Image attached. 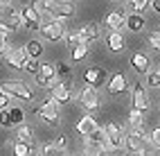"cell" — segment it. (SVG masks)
<instances>
[{
  "instance_id": "obj_18",
  "label": "cell",
  "mask_w": 160,
  "mask_h": 156,
  "mask_svg": "<svg viewBox=\"0 0 160 156\" xmlns=\"http://www.w3.org/2000/svg\"><path fill=\"white\" fill-rule=\"evenodd\" d=\"M131 66H133V70L138 75H147V72L151 70V59H149V55H144V52H135L131 57Z\"/></svg>"
},
{
  "instance_id": "obj_33",
  "label": "cell",
  "mask_w": 160,
  "mask_h": 156,
  "mask_svg": "<svg viewBox=\"0 0 160 156\" xmlns=\"http://www.w3.org/2000/svg\"><path fill=\"white\" fill-rule=\"evenodd\" d=\"M0 127L14 129V127H12V118H9V109H2V111H0Z\"/></svg>"
},
{
  "instance_id": "obj_15",
  "label": "cell",
  "mask_w": 160,
  "mask_h": 156,
  "mask_svg": "<svg viewBox=\"0 0 160 156\" xmlns=\"http://www.w3.org/2000/svg\"><path fill=\"white\" fill-rule=\"evenodd\" d=\"M129 91V79L122 72H115L108 79V95H122V93Z\"/></svg>"
},
{
  "instance_id": "obj_25",
  "label": "cell",
  "mask_w": 160,
  "mask_h": 156,
  "mask_svg": "<svg viewBox=\"0 0 160 156\" xmlns=\"http://www.w3.org/2000/svg\"><path fill=\"white\" fill-rule=\"evenodd\" d=\"M12 152H14V156H32V154H34V145L16 140V143L12 145Z\"/></svg>"
},
{
  "instance_id": "obj_42",
  "label": "cell",
  "mask_w": 160,
  "mask_h": 156,
  "mask_svg": "<svg viewBox=\"0 0 160 156\" xmlns=\"http://www.w3.org/2000/svg\"><path fill=\"white\" fill-rule=\"evenodd\" d=\"M149 7H151L156 14H160V0H151V3H149Z\"/></svg>"
},
{
  "instance_id": "obj_36",
  "label": "cell",
  "mask_w": 160,
  "mask_h": 156,
  "mask_svg": "<svg viewBox=\"0 0 160 156\" xmlns=\"http://www.w3.org/2000/svg\"><path fill=\"white\" fill-rule=\"evenodd\" d=\"M70 55H72V61H81L83 57H86V55H88V48H86V45H79L77 50H72V52H70Z\"/></svg>"
},
{
  "instance_id": "obj_27",
  "label": "cell",
  "mask_w": 160,
  "mask_h": 156,
  "mask_svg": "<svg viewBox=\"0 0 160 156\" xmlns=\"http://www.w3.org/2000/svg\"><path fill=\"white\" fill-rule=\"evenodd\" d=\"M9 118H12V127H20V124L25 122V109L23 107L9 109Z\"/></svg>"
},
{
  "instance_id": "obj_3",
  "label": "cell",
  "mask_w": 160,
  "mask_h": 156,
  "mask_svg": "<svg viewBox=\"0 0 160 156\" xmlns=\"http://www.w3.org/2000/svg\"><path fill=\"white\" fill-rule=\"evenodd\" d=\"M147 145H151V133H147L144 129H131L126 131V138H124V149L131 152V154H142L147 152Z\"/></svg>"
},
{
  "instance_id": "obj_35",
  "label": "cell",
  "mask_w": 160,
  "mask_h": 156,
  "mask_svg": "<svg viewBox=\"0 0 160 156\" xmlns=\"http://www.w3.org/2000/svg\"><path fill=\"white\" fill-rule=\"evenodd\" d=\"M7 50H9V34L0 27V55H5Z\"/></svg>"
},
{
  "instance_id": "obj_7",
  "label": "cell",
  "mask_w": 160,
  "mask_h": 156,
  "mask_svg": "<svg viewBox=\"0 0 160 156\" xmlns=\"http://www.w3.org/2000/svg\"><path fill=\"white\" fill-rule=\"evenodd\" d=\"M104 131H106V149H117L122 152L124 149V138H126V131L122 124L117 122H106L104 124Z\"/></svg>"
},
{
  "instance_id": "obj_1",
  "label": "cell",
  "mask_w": 160,
  "mask_h": 156,
  "mask_svg": "<svg viewBox=\"0 0 160 156\" xmlns=\"http://www.w3.org/2000/svg\"><path fill=\"white\" fill-rule=\"evenodd\" d=\"M36 12H45L50 16V20H57V23H63L66 25L68 20L74 18L77 14V5L74 3H52V0H36L34 5Z\"/></svg>"
},
{
  "instance_id": "obj_43",
  "label": "cell",
  "mask_w": 160,
  "mask_h": 156,
  "mask_svg": "<svg viewBox=\"0 0 160 156\" xmlns=\"http://www.w3.org/2000/svg\"><path fill=\"white\" fill-rule=\"evenodd\" d=\"M138 156H158L156 152H151V149H147V152H142V154H138Z\"/></svg>"
},
{
  "instance_id": "obj_45",
  "label": "cell",
  "mask_w": 160,
  "mask_h": 156,
  "mask_svg": "<svg viewBox=\"0 0 160 156\" xmlns=\"http://www.w3.org/2000/svg\"><path fill=\"white\" fill-rule=\"evenodd\" d=\"M34 156H38V154H34Z\"/></svg>"
},
{
  "instance_id": "obj_17",
  "label": "cell",
  "mask_w": 160,
  "mask_h": 156,
  "mask_svg": "<svg viewBox=\"0 0 160 156\" xmlns=\"http://www.w3.org/2000/svg\"><path fill=\"white\" fill-rule=\"evenodd\" d=\"M104 23L111 32H122V29H126V16L122 12H108L104 18Z\"/></svg>"
},
{
  "instance_id": "obj_44",
  "label": "cell",
  "mask_w": 160,
  "mask_h": 156,
  "mask_svg": "<svg viewBox=\"0 0 160 156\" xmlns=\"http://www.w3.org/2000/svg\"><path fill=\"white\" fill-rule=\"evenodd\" d=\"M79 156H92V154H86V152H81V154H79Z\"/></svg>"
},
{
  "instance_id": "obj_4",
  "label": "cell",
  "mask_w": 160,
  "mask_h": 156,
  "mask_svg": "<svg viewBox=\"0 0 160 156\" xmlns=\"http://www.w3.org/2000/svg\"><path fill=\"white\" fill-rule=\"evenodd\" d=\"M0 91L7 93L12 100H20V102H32L34 100V91L20 79H5L2 84H0Z\"/></svg>"
},
{
  "instance_id": "obj_24",
  "label": "cell",
  "mask_w": 160,
  "mask_h": 156,
  "mask_svg": "<svg viewBox=\"0 0 160 156\" xmlns=\"http://www.w3.org/2000/svg\"><path fill=\"white\" fill-rule=\"evenodd\" d=\"M16 140L34 145V129H32L29 124H20V127H18V131H16Z\"/></svg>"
},
{
  "instance_id": "obj_32",
  "label": "cell",
  "mask_w": 160,
  "mask_h": 156,
  "mask_svg": "<svg viewBox=\"0 0 160 156\" xmlns=\"http://www.w3.org/2000/svg\"><path fill=\"white\" fill-rule=\"evenodd\" d=\"M147 43L151 45L153 50H160V29H158V32H149L147 34Z\"/></svg>"
},
{
  "instance_id": "obj_29",
  "label": "cell",
  "mask_w": 160,
  "mask_h": 156,
  "mask_svg": "<svg viewBox=\"0 0 160 156\" xmlns=\"http://www.w3.org/2000/svg\"><path fill=\"white\" fill-rule=\"evenodd\" d=\"M147 86L160 88V72H158V70H149V72H147Z\"/></svg>"
},
{
  "instance_id": "obj_23",
  "label": "cell",
  "mask_w": 160,
  "mask_h": 156,
  "mask_svg": "<svg viewBox=\"0 0 160 156\" xmlns=\"http://www.w3.org/2000/svg\"><path fill=\"white\" fill-rule=\"evenodd\" d=\"M25 52H27L29 59H38L41 55H43V43H41L38 39H29L25 43Z\"/></svg>"
},
{
  "instance_id": "obj_28",
  "label": "cell",
  "mask_w": 160,
  "mask_h": 156,
  "mask_svg": "<svg viewBox=\"0 0 160 156\" xmlns=\"http://www.w3.org/2000/svg\"><path fill=\"white\" fill-rule=\"evenodd\" d=\"M66 45H68V50L72 52V50H77L79 45H83L81 43V36H79V32H66Z\"/></svg>"
},
{
  "instance_id": "obj_34",
  "label": "cell",
  "mask_w": 160,
  "mask_h": 156,
  "mask_svg": "<svg viewBox=\"0 0 160 156\" xmlns=\"http://www.w3.org/2000/svg\"><path fill=\"white\" fill-rule=\"evenodd\" d=\"M57 154H61L54 145L52 143H48V145H43V147H41V152H38V156H57Z\"/></svg>"
},
{
  "instance_id": "obj_14",
  "label": "cell",
  "mask_w": 160,
  "mask_h": 156,
  "mask_svg": "<svg viewBox=\"0 0 160 156\" xmlns=\"http://www.w3.org/2000/svg\"><path fill=\"white\" fill-rule=\"evenodd\" d=\"M77 32L81 36V43L86 48H90L95 41H99V23H86V25H81Z\"/></svg>"
},
{
  "instance_id": "obj_38",
  "label": "cell",
  "mask_w": 160,
  "mask_h": 156,
  "mask_svg": "<svg viewBox=\"0 0 160 156\" xmlns=\"http://www.w3.org/2000/svg\"><path fill=\"white\" fill-rule=\"evenodd\" d=\"M52 145H54V147H57L59 152H63V149H66V145H68V138L63 136V133H59V136L54 138V143H52Z\"/></svg>"
},
{
  "instance_id": "obj_2",
  "label": "cell",
  "mask_w": 160,
  "mask_h": 156,
  "mask_svg": "<svg viewBox=\"0 0 160 156\" xmlns=\"http://www.w3.org/2000/svg\"><path fill=\"white\" fill-rule=\"evenodd\" d=\"M0 27L7 34L18 29V27H25L23 7H16L14 3H0Z\"/></svg>"
},
{
  "instance_id": "obj_5",
  "label": "cell",
  "mask_w": 160,
  "mask_h": 156,
  "mask_svg": "<svg viewBox=\"0 0 160 156\" xmlns=\"http://www.w3.org/2000/svg\"><path fill=\"white\" fill-rule=\"evenodd\" d=\"M36 84L41 88H48V91H54L59 84H63V81L59 79V75H57V64L43 61L41 68H38V75H36Z\"/></svg>"
},
{
  "instance_id": "obj_9",
  "label": "cell",
  "mask_w": 160,
  "mask_h": 156,
  "mask_svg": "<svg viewBox=\"0 0 160 156\" xmlns=\"http://www.w3.org/2000/svg\"><path fill=\"white\" fill-rule=\"evenodd\" d=\"M2 57H5V64H7L9 68H14V70H23L25 64H27V59H29L27 52H25V45H23V48H20V45H18V48H9Z\"/></svg>"
},
{
  "instance_id": "obj_19",
  "label": "cell",
  "mask_w": 160,
  "mask_h": 156,
  "mask_svg": "<svg viewBox=\"0 0 160 156\" xmlns=\"http://www.w3.org/2000/svg\"><path fill=\"white\" fill-rule=\"evenodd\" d=\"M97 129H99V124H97V118H92L90 113H86V116H83V118L77 122V131L81 133L83 138H86V136H90V133H95Z\"/></svg>"
},
{
  "instance_id": "obj_20",
  "label": "cell",
  "mask_w": 160,
  "mask_h": 156,
  "mask_svg": "<svg viewBox=\"0 0 160 156\" xmlns=\"http://www.w3.org/2000/svg\"><path fill=\"white\" fill-rule=\"evenodd\" d=\"M50 97L61 107V104H66L68 100H72V88L66 84V81H63V84H59L54 91H50Z\"/></svg>"
},
{
  "instance_id": "obj_8",
  "label": "cell",
  "mask_w": 160,
  "mask_h": 156,
  "mask_svg": "<svg viewBox=\"0 0 160 156\" xmlns=\"http://www.w3.org/2000/svg\"><path fill=\"white\" fill-rule=\"evenodd\" d=\"M83 79H86V86L97 91L99 86L108 84V72H106V68H102V66H90L86 72H83Z\"/></svg>"
},
{
  "instance_id": "obj_21",
  "label": "cell",
  "mask_w": 160,
  "mask_h": 156,
  "mask_svg": "<svg viewBox=\"0 0 160 156\" xmlns=\"http://www.w3.org/2000/svg\"><path fill=\"white\" fill-rule=\"evenodd\" d=\"M147 27V20H144V16H140V14H129L126 16V29L129 32H142V29Z\"/></svg>"
},
{
  "instance_id": "obj_13",
  "label": "cell",
  "mask_w": 160,
  "mask_h": 156,
  "mask_svg": "<svg viewBox=\"0 0 160 156\" xmlns=\"http://www.w3.org/2000/svg\"><path fill=\"white\" fill-rule=\"evenodd\" d=\"M79 102H81V107H83V109H88V113L97 111V109H99V104H102L99 93L95 91V88H90V86H86V88L79 93Z\"/></svg>"
},
{
  "instance_id": "obj_22",
  "label": "cell",
  "mask_w": 160,
  "mask_h": 156,
  "mask_svg": "<svg viewBox=\"0 0 160 156\" xmlns=\"http://www.w3.org/2000/svg\"><path fill=\"white\" fill-rule=\"evenodd\" d=\"M106 45L111 52H120L124 48V34L122 32H108L106 34Z\"/></svg>"
},
{
  "instance_id": "obj_41",
  "label": "cell",
  "mask_w": 160,
  "mask_h": 156,
  "mask_svg": "<svg viewBox=\"0 0 160 156\" xmlns=\"http://www.w3.org/2000/svg\"><path fill=\"white\" fill-rule=\"evenodd\" d=\"M9 100H12V97H9L7 93H2V91H0V111H2V109H7V104H9Z\"/></svg>"
},
{
  "instance_id": "obj_37",
  "label": "cell",
  "mask_w": 160,
  "mask_h": 156,
  "mask_svg": "<svg viewBox=\"0 0 160 156\" xmlns=\"http://www.w3.org/2000/svg\"><path fill=\"white\" fill-rule=\"evenodd\" d=\"M57 75H59V79L63 81V79L70 75V66H68V64H57Z\"/></svg>"
},
{
  "instance_id": "obj_6",
  "label": "cell",
  "mask_w": 160,
  "mask_h": 156,
  "mask_svg": "<svg viewBox=\"0 0 160 156\" xmlns=\"http://www.w3.org/2000/svg\"><path fill=\"white\" fill-rule=\"evenodd\" d=\"M36 116L41 118V122L48 127H59L61 124V116H59V104L48 95V100L36 109Z\"/></svg>"
},
{
  "instance_id": "obj_46",
  "label": "cell",
  "mask_w": 160,
  "mask_h": 156,
  "mask_svg": "<svg viewBox=\"0 0 160 156\" xmlns=\"http://www.w3.org/2000/svg\"><path fill=\"white\" fill-rule=\"evenodd\" d=\"M158 72H160V68H158Z\"/></svg>"
},
{
  "instance_id": "obj_26",
  "label": "cell",
  "mask_w": 160,
  "mask_h": 156,
  "mask_svg": "<svg viewBox=\"0 0 160 156\" xmlns=\"http://www.w3.org/2000/svg\"><path fill=\"white\" fill-rule=\"evenodd\" d=\"M126 120H129V124H131L133 129H142V127H144V113L138 111V109H131Z\"/></svg>"
},
{
  "instance_id": "obj_40",
  "label": "cell",
  "mask_w": 160,
  "mask_h": 156,
  "mask_svg": "<svg viewBox=\"0 0 160 156\" xmlns=\"http://www.w3.org/2000/svg\"><path fill=\"white\" fill-rule=\"evenodd\" d=\"M92 156H122V152H117V149H99Z\"/></svg>"
},
{
  "instance_id": "obj_39",
  "label": "cell",
  "mask_w": 160,
  "mask_h": 156,
  "mask_svg": "<svg viewBox=\"0 0 160 156\" xmlns=\"http://www.w3.org/2000/svg\"><path fill=\"white\" fill-rule=\"evenodd\" d=\"M151 145L160 149V127H156V129L151 131Z\"/></svg>"
},
{
  "instance_id": "obj_30",
  "label": "cell",
  "mask_w": 160,
  "mask_h": 156,
  "mask_svg": "<svg viewBox=\"0 0 160 156\" xmlns=\"http://www.w3.org/2000/svg\"><path fill=\"white\" fill-rule=\"evenodd\" d=\"M38 68H41V64H38V61L36 59H27V64H25V72H27V75H32V77H36L38 75Z\"/></svg>"
},
{
  "instance_id": "obj_31",
  "label": "cell",
  "mask_w": 160,
  "mask_h": 156,
  "mask_svg": "<svg viewBox=\"0 0 160 156\" xmlns=\"http://www.w3.org/2000/svg\"><path fill=\"white\" fill-rule=\"evenodd\" d=\"M129 7L133 9L131 14H140V16H142V12L149 7V3H147V0H133V3H129Z\"/></svg>"
},
{
  "instance_id": "obj_12",
  "label": "cell",
  "mask_w": 160,
  "mask_h": 156,
  "mask_svg": "<svg viewBox=\"0 0 160 156\" xmlns=\"http://www.w3.org/2000/svg\"><path fill=\"white\" fill-rule=\"evenodd\" d=\"M133 109L142 111V113L151 109V100H149L147 86L142 84V81H135V84H133Z\"/></svg>"
},
{
  "instance_id": "obj_11",
  "label": "cell",
  "mask_w": 160,
  "mask_h": 156,
  "mask_svg": "<svg viewBox=\"0 0 160 156\" xmlns=\"http://www.w3.org/2000/svg\"><path fill=\"white\" fill-rule=\"evenodd\" d=\"M99 149H106V131H104V127H99L95 133L83 138V152L86 154H95Z\"/></svg>"
},
{
  "instance_id": "obj_10",
  "label": "cell",
  "mask_w": 160,
  "mask_h": 156,
  "mask_svg": "<svg viewBox=\"0 0 160 156\" xmlns=\"http://www.w3.org/2000/svg\"><path fill=\"white\" fill-rule=\"evenodd\" d=\"M41 36H43L45 41H52V43H57V41H61L63 36H66V25L63 23H57V20H48V23L41 25Z\"/></svg>"
},
{
  "instance_id": "obj_16",
  "label": "cell",
  "mask_w": 160,
  "mask_h": 156,
  "mask_svg": "<svg viewBox=\"0 0 160 156\" xmlns=\"http://www.w3.org/2000/svg\"><path fill=\"white\" fill-rule=\"evenodd\" d=\"M23 20H25V29H32V32H36L41 29V12H36L34 7H23Z\"/></svg>"
}]
</instances>
